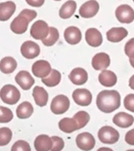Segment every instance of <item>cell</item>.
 <instances>
[{
	"label": "cell",
	"instance_id": "6da1fadb",
	"mask_svg": "<svg viewBox=\"0 0 134 151\" xmlns=\"http://www.w3.org/2000/svg\"><path fill=\"white\" fill-rule=\"evenodd\" d=\"M96 104L98 109L105 113H110L121 106V95L115 90H104L97 97Z\"/></svg>",
	"mask_w": 134,
	"mask_h": 151
},
{
	"label": "cell",
	"instance_id": "7a4b0ae2",
	"mask_svg": "<svg viewBox=\"0 0 134 151\" xmlns=\"http://www.w3.org/2000/svg\"><path fill=\"white\" fill-rule=\"evenodd\" d=\"M37 17V13L35 10L25 9L21 12L20 14L16 17L10 24L12 31L17 34H22L25 33L28 29L30 22Z\"/></svg>",
	"mask_w": 134,
	"mask_h": 151
},
{
	"label": "cell",
	"instance_id": "3957f363",
	"mask_svg": "<svg viewBox=\"0 0 134 151\" xmlns=\"http://www.w3.org/2000/svg\"><path fill=\"white\" fill-rule=\"evenodd\" d=\"M21 94L15 86L12 85H6L0 91V98L3 102L13 105L20 100Z\"/></svg>",
	"mask_w": 134,
	"mask_h": 151
},
{
	"label": "cell",
	"instance_id": "277c9868",
	"mask_svg": "<svg viewBox=\"0 0 134 151\" xmlns=\"http://www.w3.org/2000/svg\"><path fill=\"white\" fill-rule=\"evenodd\" d=\"M98 137L103 144H114L118 141L120 134L114 128L109 126H105L99 130Z\"/></svg>",
	"mask_w": 134,
	"mask_h": 151
},
{
	"label": "cell",
	"instance_id": "5b68a950",
	"mask_svg": "<svg viewBox=\"0 0 134 151\" xmlns=\"http://www.w3.org/2000/svg\"><path fill=\"white\" fill-rule=\"evenodd\" d=\"M70 106L69 99L64 95H58L54 98L51 104V110L56 115L65 113Z\"/></svg>",
	"mask_w": 134,
	"mask_h": 151
},
{
	"label": "cell",
	"instance_id": "8992f818",
	"mask_svg": "<svg viewBox=\"0 0 134 151\" xmlns=\"http://www.w3.org/2000/svg\"><path fill=\"white\" fill-rule=\"evenodd\" d=\"M49 27L48 24L43 20L36 21L31 27L30 33L34 39H45L48 36Z\"/></svg>",
	"mask_w": 134,
	"mask_h": 151
},
{
	"label": "cell",
	"instance_id": "52a82bcc",
	"mask_svg": "<svg viewBox=\"0 0 134 151\" xmlns=\"http://www.w3.org/2000/svg\"><path fill=\"white\" fill-rule=\"evenodd\" d=\"M115 15L119 22L129 24L134 20V10L127 4H122L117 8Z\"/></svg>",
	"mask_w": 134,
	"mask_h": 151
},
{
	"label": "cell",
	"instance_id": "ba28073f",
	"mask_svg": "<svg viewBox=\"0 0 134 151\" xmlns=\"http://www.w3.org/2000/svg\"><path fill=\"white\" fill-rule=\"evenodd\" d=\"M76 144L83 151H88L92 150L96 144L94 137L88 132H84L77 135Z\"/></svg>",
	"mask_w": 134,
	"mask_h": 151
},
{
	"label": "cell",
	"instance_id": "9c48e42d",
	"mask_svg": "<svg viewBox=\"0 0 134 151\" xmlns=\"http://www.w3.org/2000/svg\"><path fill=\"white\" fill-rule=\"evenodd\" d=\"M72 98L79 106H88L91 104L92 95L87 89H76L72 93Z\"/></svg>",
	"mask_w": 134,
	"mask_h": 151
},
{
	"label": "cell",
	"instance_id": "30bf717a",
	"mask_svg": "<svg viewBox=\"0 0 134 151\" xmlns=\"http://www.w3.org/2000/svg\"><path fill=\"white\" fill-rule=\"evenodd\" d=\"M21 53L27 59H33L39 55L40 48L36 43L27 41L21 47Z\"/></svg>",
	"mask_w": 134,
	"mask_h": 151
},
{
	"label": "cell",
	"instance_id": "8fae6325",
	"mask_svg": "<svg viewBox=\"0 0 134 151\" xmlns=\"http://www.w3.org/2000/svg\"><path fill=\"white\" fill-rule=\"evenodd\" d=\"M99 9V5L96 0H90L83 4L79 10L80 15L86 19L91 18L97 14Z\"/></svg>",
	"mask_w": 134,
	"mask_h": 151
},
{
	"label": "cell",
	"instance_id": "7c38bea8",
	"mask_svg": "<svg viewBox=\"0 0 134 151\" xmlns=\"http://www.w3.org/2000/svg\"><path fill=\"white\" fill-rule=\"evenodd\" d=\"M52 70L51 65L46 60H38L34 63L32 71L34 76L39 78H45L49 75Z\"/></svg>",
	"mask_w": 134,
	"mask_h": 151
},
{
	"label": "cell",
	"instance_id": "4fadbf2b",
	"mask_svg": "<svg viewBox=\"0 0 134 151\" xmlns=\"http://www.w3.org/2000/svg\"><path fill=\"white\" fill-rule=\"evenodd\" d=\"M17 83L23 90H29L35 83V80L30 73L26 70H21L15 77Z\"/></svg>",
	"mask_w": 134,
	"mask_h": 151
},
{
	"label": "cell",
	"instance_id": "5bb4252c",
	"mask_svg": "<svg viewBox=\"0 0 134 151\" xmlns=\"http://www.w3.org/2000/svg\"><path fill=\"white\" fill-rule=\"evenodd\" d=\"M110 65V58L106 53H98L93 57L92 60V66L96 70L106 69Z\"/></svg>",
	"mask_w": 134,
	"mask_h": 151
},
{
	"label": "cell",
	"instance_id": "9a60e30c",
	"mask_svg": "<svg viewBox=\"0 0 134 151\" xmlns=\"http://www.w3.org/2000/svg\"><path fill=\"white\" fill-rule=\"evenodd\" d=\"M64 38L70 45H75L81 41L82 35L81 31L75 26L69 27L64 32Z\"/></svg>",
	"mask_w": 134,
	"mask_h": 151
},
{
	"label": "cell",
	"instance_id": "2e32d148",
	"mask_svg": "<svg viewBox=\"0 0 134 151\" xmlns=\"http://www.w3.org/2000/svg\"><path fill=\"white\" fill-rule=\"evenodd\" d=\"M85 40L88 45L93 47H99L103 42L101 33L94 28H89L86 30L85 33Z\"/></svg>",
	"mask_w": 134,
	"mask_h": 151
},
{
	"label": "cell",
	"instance_id": "e0dca14e",
	"mask_svg": "<svg viewBox=\"0 0 134 151\" xmlns=\"http://www.w3.org/2000/svg\"><path fill=\"white\" fill-rule=\"evenodd\" d=\"M69 78L75 85L80 86L85 84L88 79V73L82 68H75L69 74Z\"/></svg>",
	"mask_w": 134,
	"mask_h": 151
},
{
	"label": "cell",
	"instance_id": "ac0fdd59",
	"mask_svg": "<svg viewBox=\"0 0 134 151\" xmlns=\"http://www.w3.org/2000/svg\"><path fill=\"white\" fill-rule=\"evenodd\" d=\"M112 122L121 128H127L133 125L134 118L133 116L125 112H120L114 115Z\"/></svg>",
	"mask_w": 134,
	"mask_h": 151
},
{
	"label": "cell",
	"instance_id": "d6986e66",
	"mask_svg": "<svg viewBox=\"0 0 134 151\" xmlns=\"http://www.w3.org/2000/svg\"><path fill=\"white\" fill-rule=\"evenodd\" d=\"M127 30L123 27L112 28L106 33V37L111 42H119L127 36Z\"/></svg>",
	"mask_w": 134,
	"mask_h": 151
},
{
	"label": "cell",
	"instance_id": "ffe728a7",
	"mask_svg": "<svg viewBox=\"0 0 134 151\" xmlns=\"http://www.w3.org/2000/svg\"><path fill=\"white\" fill-rule=\"evenodd\" d=\"M16 10V5L13 1H7L0 4V21L9 20Z\"/></svg>",
	"mask_w": 134,
	"mask_h": 151
},
{
	"label": "cell",
	"instance_id": "44dd1931",
	"mask_svg": "<svg viewBox=\"0 0 134 151\" xmlns=\"http://www.w3.org/2000/svg\"><path fill=\"white\" fill-rule=\"evenodd\" d=\"M100 83L107 87H111L115 85L117 81V76L111 70H104L98 76Z\"/></svg>",
	"mask_w": 134,
	"mask_h": 151
},
{
	"label": "cell",
	"instance_id": "7402d4cb",
	"mask_svg": "<svg viewBox=\"0 0 134 151\" xmlns=\"http://www.w3.org/2000/svg\"><path fill=\"white\" fill-rule=\"evenodd\" d=\"M32 95L37 105L44 107L47 105L49 100V94L44 88L36 86L33 89Z\"/></svg>",
	"mask_w": 134,
	"mask_h": 151
},
{
	"label": "cell",
	"instance_id": "603a6c76",
	"mask_svg": "<svg viewBox=\"0 0 134 151\" xmlns=\"http://www.w3.org/2000/svg\"><path fill=\"white\" fill-rule=\"evenodd\" d=\"M52 146L51 138L47 135H40L34 141V147L36 151H49Z\"/></svg>",
	"mask_w": 134,
	"mask_h": 151
},
{
	"label": "cell",
	"instance_id": "cb8c5ba5",
	"mask_svg": "<svg viewBox=\"0 0 134 151\" xmlns=\"http://www.w3.org/2000/svg\"><path fill=\"white\" fill-rule=\"evenodd\" d=\"M77 4L73 0H69L62 5L59 10V16L63 19L70 18L75 13Z\"/></svg>",
	"mask_w": 134,
	"mask_h": 151
},
{
	"label": "cell",
	"instance_id": "d4e9b609",
	"mask_svg": "<svg viewBox=\"0 0 134 151\" xmlns=\"http://www.w3.org/2000/svg\"><path fill=\"white\" fill-rule=\"evenodd\" d=\"M17 63L13 58L7 56L0 61V70L4 74H10L17 68Z\"/></svg>",
	"mask_w": 134,
	"mask_h": 151
},
{
	"label": "cell",
	"instance_id": "484cf974",
	"mask_svg": "<svg viewBox=\"0 0 134 151\" xmlns=\"http://www.w3.org/2000/svg\"><path fill=\"white\" fill-rule=\"evenodd\" d=\"M59 129L66 133H71L76 130H78V127L75 120L73 118H65L59 122Z\"/></svg>",
	"mask_w": 134,
	"mask_h": 151
},
{
	"label": "cell",
	"instance_id": "4316f807",
	"mask_svg": "<svg viewBox=\"0 0 134 151\" xmlns=\"http://www.w3.org/2000/svg\"><path fill=\"white\" fill-rule=\"evenodd\" d=\"M34 111L33 106L30 102L25 101L18 106L17 109V116L21 119L29 118Z\"/></svg>",
	"mask_w": 134,
	"mask_h": 151
},
{
	"label": "cell",
	"instance_id": "83f0119b",
	"mask_svg": "<svg viewBox=\"0 0 134 151\" xmlns=\"http://www.w3.org/2000/svg\"><path fill=\"white\" fill-rule=\"evenodd\" d=\"M62 79V75L59 71L56 69H52L51 72L46 78H43L42 82L47 87H53L59 84Z\"/></svg>",
	"mask_w": 134,
	"mask_h": 151
},
{
	"label": "cell",
	"instance_id": "f1b7e54d",
	"mask_svg": "<svg viewBox=\"0 0 134 151\" xmlns=\"http://www.w3.org/2000/svg\"><path fill=\"white\" fill-rule=\"evenodd\" d=\"M59 38L58 30L54 27H49V33L48 36L45 39L41 40L45 46L47 47L52 46L56 42Z\"/></svg>",
	"mask_w": 134,
	"mask_h": 151
},
{
	"label": "cell",
	"instance_id": "f546056e",
	"mask_svg": "<svg viewBox=\"0 0 134 151\" xmlns=\"http://www.w3.org/2000/svg\"><path fill=\"white\" fill-rule=\"evenodd\" d=\"M77 124L78 129L84 128L86 125L88 124L90 121V116L88 113L85 111H81L77 112L73 118Z\"/></svg>",
	"mask_w": 134,
	"mask_h": 151
},
{
	"label": "cell",
	"instance_id": "4dcf8cb0",
	"mask_svg": "<svg viewBox=\"0 0 134 151\" xmlns=\"http://www.w3.org/2000/svg\"><path fill=\"white\" fill-rule=\"evenodd\" d=\"M13 133L10 129L8 127L0 128V146H4L10 142Z\"/></svg>",
	"mask_w": 134,
	"mask_h": 151
},
{
	"label": "cell",
	"instance_id": "1f68e13d",
	"mask_svg": "<svg viewBox=\"0 0 134 151\" xmlns=\"http://www.w3.org/2000/svg\"><path fill=\"white\" fill-rule=\"evenodd\" d=\"M13 119V112L10 109L1 106L0 107V123H8Z\"/></svg>",
	"mask_w": 134,
	"mask_h": 151
},
{
	"label": "cell",
	"instance_id": "d6a6232c",
	"mask_svg": "<svg viewBox=\"0 0 134 151\" xmlns=\"http://www.w3.org/2000/svg\"><path fill=\"white\" fill-rule=\"evenodd\" d=\"M11 151H31L30 145L27 142L19 140L14 144Z\"/></svg>",
	"mask_w": 134,
	"mask_h": 151
},
{
	"label": "cell",
	"instance_id": "836d02e7",
	"mask_svg": "<svg viewBox=\"0 0 134 151\" xmlns=\"http://www.w3.org/2000/svg\"><path fill=\"white\" fill-rule=\"evenodd\" d=\"M52 141V146L51 151H61L64 147V141L62 138L59 137L53 136L51 137Z\"/></svg>",
	"mask_w": 134,
	"mask_h": 151
},
{
	"label": "cell",
	"instance_id": "e575fe53",
	"mask_svg": "<svg viewBox=\"0 0 134 151\" xmlns=\"http://www.w3.org/2000/svg\"><path fill=\"white\" fill-rule=\"evenodd\" d=\"M124 107L128 111L134 113V94H130L124 100Z\"/></svg>",
	"mask_w": 134,
	"mask_h": 151
},
{
	"label": "cell",
	"instance_id": "d590c367",
	"mask_svg": "<svg viewBox=\"0 0 134 151\" xmlns=\"http://www.w3.org/2000/svg\"><path fill=\"white\" fill-rule=\"evenodd\" d=\"M124 51L129 58H134V38L131 39L126 43Z\"/></svg>",
	"mask_w": 134,
	"mask_h": 151
},
{
	"label": "cell",
	"instance_id": "8d00e7d4",
	"mask_svg": "<svg viewBox=\"0 0 134 151\" xmlns=\"http://www.w3.org/2000/svg\"><path fill=\"white\" fill-rule=\"evenodd\" d=\"M125 140L128 144L134 146V128L126 133Z\"/></svg>",
	"mask_w": 134,
	"mask_h": 151
},
{
	"label": "cell",
	"instance_id": "74e56055",
	"mask_svg": "<svg viewBox=\"0 0 134 151\" xmlns=\"http://www.w3.org/2000/svg\"><path fill=\"white\" fill-rule=\"evenodd\" d=\"M27 3L32 7H40L43 6L45 0H26Z\"/></svg>",
	"mask_w": 134,
	"mask_h": 151
},
{
	"label": "cell",
	"instance_id": "f35d334b",
	"mask_svg": "<svg viewBox=\"0 0 134 151\" xmlns=\"http://www.w3.org/2000/svg\"><path fill=\"white\" fill-rule=\"evenodd\" d=\"M129 86L132 89L134 90V75L132 76L129 80Z\"/></svg>",
	"mask_w": 134,
	"mask_h": 151
},
{
	"label": "cell",
	"instance_id": "ab89813d",
	"mask_svg": "<svg viewBox=\"0 0 134 151\" xmlns=\"http://www.w3.org/2000/svg\"><path fill=\"white\" fill-rule=\"evenodd\" d=\"M97 151H113L111 148L108 147H101L99 148Z\"/></svg>",
	"mask_w": 134,
	"mask_h": 151
},
{
	"label": "cell",
	"instance_id": "60d3db41",
	"mask_svg": "<svg viewBox=\"0 0 134 151\" xmlns=\"http://www.w3.org/2000/svg\"><path fill=\"white\" fill-rule=\"evenodd\" d=\"M129 61L131 66L134 68V58H129Z\"/></svg>",
	"mask_w": 134,
	"mask_h": 151
},
{
	"label": "cell",
	"instance_id": "b9f144b4",
	"mask_svg": "<svg viewBox=\"0 0 134 151\" xmlns=\"http://www.w3.org/2000/svg\"><path fill=\"white\" fill-rule=\"evenodd\" d=\"M126 151H134V150H129Z\"/></svg>",
	"mask_w": 134,
	"mask_h": 151
},
{
	"label": "cell",
	"instance_id": "7bdbcfd3",
	"mask_svg": "<svg viewBox=\"0 0 134 151\" xmlns=\"http://www.w3.org/2000/svg\"><path fill=\"white\" fill-rule=\"evenodd\" d=\"M54 1H62V0H54Z\"/></svg>",
	"mask_w": 134,
	"mask_h": 151
},
{
	"label": "cell",
	"instance_id": "ee69618b",
	"mask_svg": "<svg viewBox=\"0 0 134 151\" xmlns=\"http://www.w3.org/2000/svg\"><path fill=\"white\" fill-rule=\"evenodd\" d=\"M133 1H134V0H133Z\"/></svg>",
	"mask_w": 134,
	"mask_h": 151
}]
</instances>
